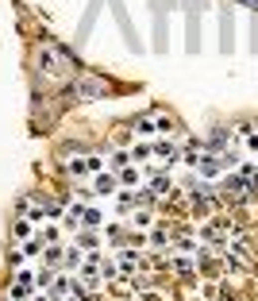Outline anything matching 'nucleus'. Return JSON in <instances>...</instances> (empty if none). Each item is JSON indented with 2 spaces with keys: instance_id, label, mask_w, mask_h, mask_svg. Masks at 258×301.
<instances>
[{
  "instance_id": "2",
  "label": "nucleus",
  "mask_w": 258,
  "mask_h": 301,
  "mask_svg": "<svg viewBox=\"0 0 258 301\" xmlns=\"http://www.w3.org/2000/svg\"><path fill=\"white\" fill-rule=\"evenodd\" d=\"M66 290H70V278H58L54 282V298H66Z\"/></svg>"
},
{
  "instance_id": "3",
  "label": "nucleus",
  "mask_w": 258,
  "mask_h": 301,
  "mask_svg": "<svg viewBox=\"0 0 258 301\" xmlns=\"http://www.w3.org/2000/svg\"><path fill=\"white\" fill-rule=\"evenodd\" d=\"M35 301H50V298H35Z\"/></svg>"
},
{
  "instance_id": "1",
  "label": "nucleus",
  "mask_w": 258,
  "mask_h": 301,
  "mask_svg": "<svg viewBox=\"0 0 258 301\" xmlns=\"http://www.w3.org/2000/svg\"><path fill=\"white\" fill-rule=\"evenodd\" d=\"M112 189H116V182L101 174V178H97V193H112Z\"/></svg>"
}]
</instances>
